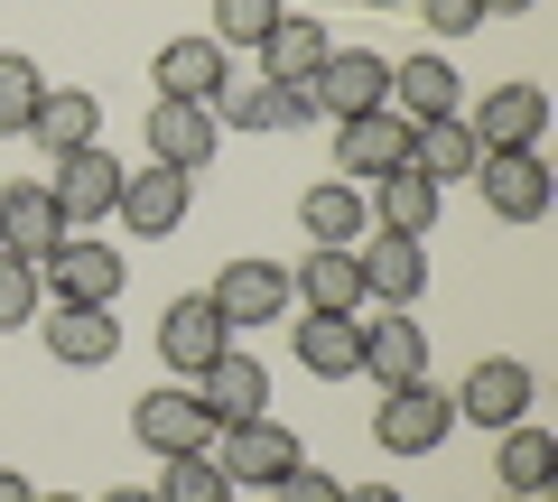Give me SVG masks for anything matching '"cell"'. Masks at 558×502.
I'll list each match as a JSON object with an SVG mask.
<instances>
[{
	"mask_svg": "<svg viewBox=\"0 0 558 502\" xmlns=\"http://www.w3.org/2000/svg\"><path fill=\"white\" fill-rule=\"evenodd\" d=\"M121 280H131V261H121L102 233H65L38 261V289L57 307H121Z\"/></svg>",
	"mask_w": 558,
	"mask_h": 502,
	"instance_id": "obj_1",
	"label": "cell"
},
{
	"mask_svg": "<svg viewBox=\"0 0 558 502\" xmlns=\"http://www.w3.org/2000/svg\"><path fill=\"white\" fill-rule=\"evenodd\" d=\"M447 428H457V401H447L428 372H418V382H391L381 409H373L381 456H428V446H447Z\"/></svg>",
	"mask_w": 558,
	"mask_h": 502,
	"instance_id": "obj_2",
	"label": "cell"
},
{
	"mask_svg": "<svg viewBox=\"0 0 558 502\" xmlns=\"http://www.w3.org/2000/svg\"><path fill=\"white\" fill-rule=\"evenodd\" d=\"M186 391H196V409L215 419V438H223V428H242V419H270V363L242 354V344H223Z\"/></svg>",
	"mask_w": 558,
	"mask_h": 502,
	"instance_id": "obj_3",
	"label": "cell"
},
{
	"mask_svg": "<svg viewBox=\"0 0 558 502\" xmlns=\"http://www.w3.org/2000/svg\"><path fill=\"white\" fill-rule=\"evenodd\" d=\"M57 177H47V196H57L65 233H94V223H112V196H121V159L112 149H65V159H47Z\"/></svg>",
	"mask_w": 558,
	"mask_h": 502,
	"instance_id": "obj_4",
	"label": "cell"
},
{
	"mask_svg": "<svg viewBox=\"0 0 558 502\" xmlns=\"http://www.w3.org/2000/svg\"><path fill=\"white\" fill-rule=\"evenodd\" d=\"M149 84H159V102H215L223 84H233V47H223L215 28H186V38H168L159 57H149Z\"/></svg>",
	"mask_w": 558,
	"mask_h": 502,
	"instance_id": "obj_5",
	"label": "cell"
},
{
	"mask_svg": "<svg viewBox=\"0 0 558 502\" xmlns=\"http://www.w3.org/2000/svg\"><path fill=\"white\" fill-rule=\"evenodd\" d=\"M215 465L233 475V493H242V483H252V493H270L279 475H299V465H307V446L289 438L279 419H242V428H223V438H215Z\"/></svg>",
	"mask_w": 558,
	"mask_h": 502,
	"instance_id": "obj_6",
	"label": "cell"
},
{
	"mask_svg": "<svg viewBox=\"0 0 558 502\" xmlns=\"http://www.w3.org/2000/svg\"><path fill=\"white\" fill-rule=\"evenodd\" d=\"M531 363L521 354H484L475 372H465L447 401H457V419H475V428H512V419H531Z\"/></svg>",
	"mask_w": 558,
	"mask_h": 502,
	"instance_id": "obj_7",
	"label": "cell"
},
{
	"mask_svg": "<svg viewBox=\"0 0 558 502\" xmlns=\"http://www.w3.org/2000/svg\"><path fill=\"white\" fill-rule=\"evenodd\" d=\"M475 186H484V205H494L502 223H539L549 196H558V177H549L539 149H494V159H475Z\"/></svg>",
	"mask_w": 558,
	"mask_h": 502,
	"instance_id": "obj_8",
	"label": "cell"
},
{
	"mask_svg": "<svg viewBox=\"0 0 558 502\" xmlns=\"http://www.w3.org/2000/svg\"><path fill=\"white\" fill-rule=\"evenodd\" d=\"M186 205H196V177H178V168H121V196H112V215L131 223L140 242H159V233H178L186 223Z\"/></svg>",
	"mask_w": 558,
	"mask_h": 502,
	"instance_id": "obj_9",
	"label": "cell"
},
{
	"mask_svg": "<svg viewBox=\"0 0 558 502\" xmlns=\"http://www.w3.org/2000/svg\"><path fill=\"white\" fill-rule=\"evenodd\" d=\"M131 438L149 446V456H196V446H215V419L196 409V391H186V382H159V391H140Z\"/></svg>",
	"mask_w": 558,
	"mask_h": 502,
	"instance_id": "obj_10",
	"label": "cell"
},
{
	"mask_svg": "<svg viewBox=\"0 0 558 502\" xmlns=\"http://www.w3.org/2000/svg\"><path fill=\"white\" fill-rule=\"evenodd\" d=\"M317 112L354 121V112H391V57H373V47H336V57L317 65Z\"/></svg>",
	"mask_w": 558,
	"mask_h": 502,
	"instance_id": "obj_11",
	"label": "cell"
},
{
	"mask_svg": "<svg viewBox=\"0 0 558 502\" xmlns=\"http://www.w3.org/2000/svg\"><path fill=\"white\" fill-rule=\"evenodd\" d=\"M465 131H475V149L494 159V149H539V131H549V94L539 84H494V94L475 102V112H457Z\"/></svg>",
	"mask_w": 558,
	"mask_h": 502,
	"instance_id": "obj_12",
	"label": "cell"
},
{
	"mask_svg": "<svg viewBox=\"0 0 558 502\" xmlns=\"http://www.w3.org/2000/svg\"><path fill=\"white\" fill-rule=\"evenodd\" d=\"M205 298H215L223 326H279L299 289H289V270H279V261H260V252H252V261H233L215 289H205Z\"/></svg>",
	"mask_w": 558,
	"mask_h": 502,
	"instance_id": "obj_13",
	"label": "cell"
},
{
	"mask_svg": "<svg viewBox=\"0 0 558 502\" xmlns=\"http://www.w3.org/2000/svg\"><path fill=\"white\" fill-rule=\"evenodd\" d=\"M215 140H223L215 102H149V159H159V168H178V177H205Z\"/></svg>",
	"mask_w": 558,
	"mask_h": 502,
	"instance_id": "obj_14",
	"label": "cell"
},
{
	"mask_svg": "<svg viewBox=\"0 0 558 502\" xmlns=\"http://www.w3.org/2000/svg\"><path fill=\"white\" fill-rule=\"evenodd\" d=\"M391 168H410V121L400 112H354L336 121V177H391Z\"/></svg>",
	"mask_w": 558,
	"mask_h": 502,
	"instance_id": "obj_15",
	"label": "cell"
},
{
	"mask_svg": "<svg viewBox=\"0 0 558 502\" xmlns=\"http://www.w3.org/2000/svg\"><path fill=\"white\" fill-rule=\"evenodd\" d=\"M391 112L410 121V131L418 121H457L465 112V75L438 57V47H428V57H400L391 65Z\"/></svg>",
	"mask_w": 558,
	"mask_h": 502,
	"instance_id": "obj_16",
	"label": "cell"
},
{
	"mask_svg": "<svg viewBox=\"0 0 558 502\" xmlns=\"http://www.w3.org/2000/svg\"><path fill=\"white\" fill-rule=\"evenodd\" d=\"M223 344H233V326L215 317V298H168V317H159V363L178 372V382H196Z\"/></svg>",
	"mask_w": 558,
	"mask_h": 502,
	"instance_id": "obj_17",
	"label": "cell"
},
{
	"mask_svg": "<svg viewBox=\"0 0 558 502\" xmlns=\"http://www.w3.org/2000/svg\"><path fill=\"white\" fill-rule=\"evenodd\" d=\"M354 261H363V298L381 307H418V289H428V252L410 233H363Z\"/></svg>",
	"mask_w": 558,
	"mask_h": 502,
	"instance_id": "obj_18",
	"label": "cell"
},
{
	"mask_svg": "<svg viewBox=\"0 0 558 502\" xmlns=\"http://www.w3.org/2000/svg\"><path fill=\"white\" fill-rule=\"evenodd\" d=\"M57 242H65V215H57V196H47V177L0 186V252H20V261H47Z\"/></svg>",
	"mask_w": 558,
	"mask_h": 502,
	"instance_id": "obj_19",
	"label": "cell"
},
{
	"mask_svg": "<svg viewBox=\"0 0 558 502\" xmlns=\"http://www.w3.org/2000/svg\"><path fill=\"white\" fill-rule=\"evenodd\" d=\"M38 344L65 363V372H94V363L121 354V326H112V307H47V317H38Z\"/></svg>",
	"mask_w": 558,
	"mask_h": 502,
	"instance_id": "obj_20",
	"label": "cell"
},
{
	"mask_svg": "<svg viewBox=\"0 0 558 502\" xmlns=\"http://www.w3.org/2000/svg\"><path fill=\"white\" fill-rule=\"evenodd\" d=\"M363 372H373L381 391L418 382V372H428V326H410V307H381V317L363 326Z\"/></svg>",
	"mask_w": 558,
	"mask_h": 502,
	"instance_id": "obj_21",
	"label": "cell"
},
{
	"mask_svg": "<svg viewBox=\"0 0 558 502\" xmlns=\"http://www.w3.org/2000/svg\"><path fill=\"white\" fill-rule=\"evenodd\" d=\"M326 57H336V28L299 20V10H279V28L260 38V75H270V84H317Z\"/></svg>",
	"mask_w": 558,
	"mask_h": 502,
	"instance_id": "obj_22",
	"label": "cell"
},
{
	"mask_svg": "<svg viewBox=\"0 0 558 502\" xmlns=\"http://www.w3.org/2000/svg\"><path fill=\"white\" fill-rule=\"evenodd\" d=\"M28 140H38V159H65V149H94V140H102V102L84 94V84H47L38 121H28Z\"/></svg>",
	"mask_w": 558,
	"mask_h": 502,
	"instance_id": "obj_23",
	"label": "cell"
},
{
	"mask_svg": "<svg viewBox=\"0 0 558 502\" xmlns=\"http://www.w3.org/2000/svg\"><path fill=\"white\" fill-rule=\"evenodd\" d=\"M438 196H447V186H428L418 168H391V177L363 186V205H373V233H410V242H428V223H438Z\"/></svg>",
	"mask_w": 558,
	"mask_h": 502,
	"instance_id": "obj_24",
	"label": "cell"
},
{
	"mask_svg": "<svg viewBox=\"0 0 558 502\" xmlns=\"http://www.w3.org/2000/svg\"><path fill=\"white\" fill-rule=\"evenodd\" d=\"M299 223H307V242H336V252H354V242L373 233V205H363L354 177H317V186L299 196Z\"/></svg>",
	"mask_w": 558,
	"mask_h": 502,
	"instance_id": "obj_25",
	"label": "cell"
},
{
	"mask_svg": "<svg viewBox=\"0 0 558 502\" xmlns=\"http://www.w3.org/2000/svg\"><path fill=\"white\" fill-rule=\"evenodd\" d=\"M494 475H502V493H521V502H539L549 493V475H558V438L549 428H531V419H512V428H494Z\"/></svg>",
	"mask_w": 558,
	"mask_h": 502,
	"instance_id": "obj_26",
	"label": "cell"
},
{
	"mask_svg": "<svg viewBox=\"0 0 558 502\" xmlns=\"http://www.w3.org/2000/svg\"><path fill=\"white\" fill-rule=\"evenodd\" d=\"M289 289H299L307 307H326V317H354V307H363V261L336 252V242H317V252L289 270Z\"/></svg>",
	"mask_w": 558,
	"mask_h": 502,
	"instance_id": "obj_27",
	"label": "cell"
},
{
	"mask_svg": "<svg viewBox=\"0 0 558 502\" xmlns=\"http://www.w3.org/2000/svg\"><path fill=\"white\" fill-rule=\"evenodd\" d=\"M299 363L317 372V382L363 372V317H326V307H307V317H299Z\"/></svg>",
	"mask_w": 558,
	"mask_h": 502,
	"instance_id": "obj_28",
	"label": "cell"
},
{
	"mask_svg": "<svg viewBox=\"0 0 558 502\" xmlns=\"http://www.w3.org/2000/svg\"><path fill=\"white\" fill-rule=\"evenodd\" d=\"M475 159H484V149H475V131H465V121H418V131H410V168H418L428 186L475 177Z\"/></svg>",
	"mask_w": 558,
	"mask_h": 502,
	"instance_id": "obj_29",
	"label": "cell"
},
{
	"mask_svg": "<svg viewBox=\"0 0 558 502\" xmlns=\"http://www.w3.org/2000/svg\"><path fill=\"white\" fill-rule=\"evenodd\" d=\"M159 465H168V475L149 483L159 502H233V475L215 465V446H196V456H159Z\"/></svg>",
	"mask_w": 558,
	"mask_h": 502,
	"instance_id": "obj_30",
	"label": "cell"
},
{
	"mask_svg": "<svg viewBox=\"0 0 558 502\" xmlns=\"http://www.w3.org/2000/svg\"><path fill=\"white\" fill-rule=\"evenodd\" d=\"M38 102H47L38 65H28V57H10V47H0V140H28V121H38Z\"/></svg>",
	"mask_w": 558,
	"mask_h": 502,
	"instance_id": "obj_31",
	"label": "cell"
},
{
	"mask_svg": "<svg viewBox=\"0 0 558 502\" xmlns=\"http://www.w3.org/2000/svg\"><path fill=\"white\" fill-rule=\"evenodd\" d=\"M279 28V0H215V38L223 47H260Z\"/></svg>",
	"mask_w": 558,
	"mask_h": 502,
	"instance_id": "obj_32",
	"label": "cell"
},
{
	"mask_svg": "<svg viewBox=\"0 0 558 502\" xmlns=\"http://www.w3.org/2000/svg\"><path fill=\"white\" fill-rule=\"evenodd\" d=\"M0 326H38V261L0 252Z\"/></svg>",
	"mask_w": 558,
	"mask_h": 502,
	"instance_id": "obj_33",
	"label": "cell"
},
{
	"mask_svg": "<svg viewBox=\"0 0 558 502\" xmlns=\"http://www.w3.org/2000/svg\"><path fill=\"white\" fill-rule=\"evenodd\" d=\"M270 502H344V483L326 475V465H299V475H279Z\"/></svg>",
	"mask_w": 558,
	"mask_h": 502,
	"instance_id": "obj_34",
	"label": "cell"
},
{
	"mask_svg": "<svg viewBox=\"0 0 558 502\" xmlns=\"http://www.w3.org/2000/svg\"><path fill=\"white\" fill-rule=\"evenodd\" d=\"M418 20L438 28V38H475V28H484V0H418Z\"/></svg>",
	"mask_w": 558,
	"mask_h": 502,
	"instance_id": "obj_35",
	"label": "cell"
},
{
	"mask_svg": "<svg viewBox=\"0 0 558 502\" xmlns=\"http://www.w3.org/2000/svg\"><path fill=\"white\" fill-rule=\"evenodd\" d=\"M307 121H326L317 94H307V84H279V131H307Z\"/></svg>",
	"mask_w": 558,
	"mask_h": 502,
	"instance_id": "obj_36",
	"label": "cell"
},
{
	"mask_svg": "<svg viewBox=\"0 0 558 502\" xmlns=\"http://www.w3.org/2000/svg\"><path fill=\"white\" fill-rule=\"evenodd\" d=\"M0 502H38V483H28V475H0Z\"/></svg>",
	"mask_w": 558,
	"mask_h": 502,
	"instance_id": "obj_37",
	"label": "cell"
},
{
	"mask_svg": "<svg viewBox=\"0 0 558 502\" xmlns=\"http://www.w3.org/2000/svg\"><path fill=\"white\" fill-rule=\"evenodd\" d=\"M344 502H400L391 483H344Z\"/></svg>",
	"mask_w": 558,
	"mask_h": 502,
	"instance_id": "obj_38",
	"label": "cell"
},
{
	"mask_svg": "<svg viewBox=\"0 0 558 502\" xmlns=\"http://www.w3.org/2000/svg\"><path fill=\"white\" fill-rule=\"evenodd\" d=\"M521 10H539V0H484V20H521Z\"/></svg>",
	"mask_w": 558,
	"mask_h": 502,
	"instance_id": "obj_39",
	"label": "cell"
},
{
	"mask_svg": "<svg viewBox=\"0 0 558 502\" xmlns=\"http://www.w3.org/2000/svg\"><path fill=\"white\" fill-rule=\"evenodd\" d=\"M102 502H159V493H149V483H121V493H102Z\"/></svg>",
	"mask_w": 558,
	"mask_h": 502,
	"instance_id": "obj_40",
	"label": "cell"
},
{
	"mask_svg": "<svg viewBox=\"0 0 558 502\" xmlns=\"http://www.w3.org/2000/svg\"><path fill=\"white\" fill-rule=\"evenodd\" d=\"M38 502H84V493H38Z\"/></svg>",
	"mask_w": 558,
	"mask_h": 502,
	"instance_id": "obj_41",
	"label": "cell"
},
{
	"mask_svg": "<svg viewBox=\"0 0 558 502\" xmlns=\"http://www.w3.org/2000/svg\"><path fill=\"white\" fill-rule=\"evenodd\" d=\"M363 10H400V0H363Z\"/></svg>",
	"mask_w": 558,
	"mask_h": 502,
	"instance_id": "obj_42",
	"label": "cell"
},
{
	"mask_svg": "<svg viewBox=\"0 0 558 502\" xmlns=\"http://www.w3.org/2000/svg\"><path fill=\"white\" fill-rule=\"evenodd\" d=\"M502 502H521V493H502Z\"/></svg>",
	"mask_w": 558,
	"mask_h": 502,
	"instance_id": "obj_43",
	"label": "cell"
}]
</instances>
